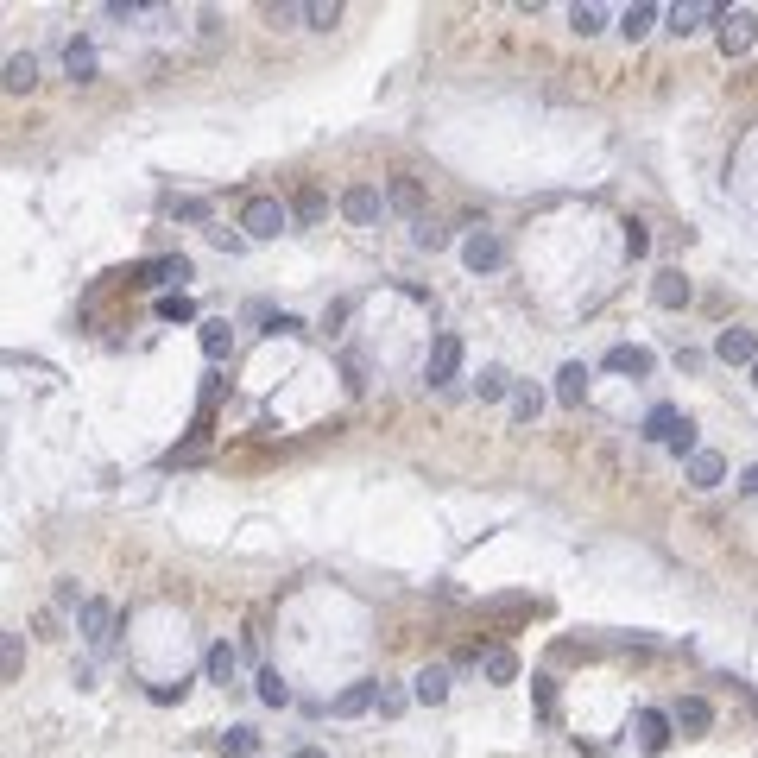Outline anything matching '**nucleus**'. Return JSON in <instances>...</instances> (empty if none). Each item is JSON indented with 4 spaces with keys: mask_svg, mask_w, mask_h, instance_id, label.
I'll list each match as a JSON object with an SVG mask.
<instances>
[{
    "mask_svg": "<svg viewBox=\"0 0 758 758\" xmlns=\"http://www.w3.org/2000/svg\"><path fill=\"white\" fill-rule=\"evenodd\" d=\"M676 430H683V411H676V405H657V411L645 417V436H651V443H670Z\"/></svg>",
    "mask_w": 758,
    "mask_h": 758,
    "instance_id": "22",
    "label": "nucleus"
},
{
    "mask_svg": "<svg viewBox=\"0 0 758 758\" xmlns=\"http://www.w3.org/2000/svg\"><path fill=\"white\" fill-rule=\"evenodd\" d=\"M323 209H329V203H323V190H304V196H297V215H304V222H316Z\"/></svg>",
    "mask_w": 758,
    "mask_h": 758,
    "instance_id": "37",
    "label": "nucleus"
},
{
    "mask_svg": "<svg viewBox=\"0 0 758 758\" xmlns=\"http://www.w3.org/2000/svg\"><path fill=\"white\" fill-rule=\"evenodd\" d=\"M228 348H234V329L228 323H203V354H209V361H222Z\"/></svg>",
    "mask_w": 758,
    "mask_h": 758,
    "instance_id": "30",
    "label": "nucleus"
},
{
    "mask_svg": "<svg viewBox=\"0 0 758 758\" xmlns=\"http://www.w3.org/2000/svg\"><path fill=\"white\" fill-rule=\"evenodd\" d=\"M651 26H657V7H651V0H638V7L620 13V38H626V45H638V38H645Z\"/></svg>",
    "mask_w": 758,
    "mask_h": 758,
    "instance_id": "21",
    "label": "nucleus"
},
{
    "mask_svg": "<svg viewBox=\"0 0 758 758\" xmlns=\"http://www.w3.org/2000/svg\"><path fill=\"white\" fill-rule=\"evenodd\" d=\"M19 676V632H7V683Z\"/></svg>",
    "mask_w": 758,
    "mask_h": 758,
    "instance_id": "40",
    "label": "nucleus"
},
{
    "mask_svg": "<svg viewBox=\"0 0 758 758\" xmlns=\"http://www.w3.org/2000/svg\"><path fill=\"white\" fill-rule=\"evenodd\" d=\"M215 746H222V758H259V733L253 727H228Z\"/></svg>",
    "mask_w": 758,
    "mask_h": 758,
    "instance_id": "23",
    "label": "nucleus"
},
{
    "mask_svg": "<svg viewBox=\"0 0 758 758\" xmlns=\"http://www.w3.org/2000/svg\"><path fill=\"white\" fill-rule=\"evenodd\" d=\"M259 702H266V708H285L291 702V683H285V676H278V670H259Z\"/></svg>",
    "mask_w": 758,
    "mask_h": 758,
    "instance_id": "26",
    "label": "nucleus"
},
{
    "mask_svg": "<svg viewBox=\"0 0 758 758\" xmlns=\"http://www.w3.org/2000/svg\"><path fill=\"white\" fill-rule=\"evenodd\" d=\"M241 228H247V241H278V234L291 228V209L278 203V196H253L241 209Z\"/></svg>",
    "mask_w": 758,
    "mask_h": 758,
    "instance_id": "1",
    "label": "nucleus"
},
{
    "mask_svg": "<svg viewBox=\"0 0 758 758\" xmlns=\"http://www.w3.org/2000/svg\"><path fill=\"white\" fill-rule=\"evenodd\" d=\"M76 626H83V638H89V645H108V638H114V607H108V601H83Z\"/></svg>",
    "mask_w": 758,
    "mask_h": 758,
    "instance_id": "10",
    "label": "nucleus"
},
{
    "mask_svg": "<svg viewBox=\"0 0 758 758\" xmlns=\"http://www.w3.org/2000/svg\"><path fill=\"white\" fill-rule=\"evenodd\" d=\"M51 601H57V607H76V613H83V601H76V582H57V594H51Z\"/></svg>",
    "mask_w": 758,
    "mask_h": 758,
    "instance_id": "38",
    "label": "nucleus"
},
{
    "mask_svg": "<svg viewBox=\"0 0 758 758\" xmlns=\"http://www.w3.org/2000/svg\"><path fill=\"white\" fill-rule=\"evenodd\" d=\"M714 354H721L727 367H746V373H752V361H758V335L733 323V329H721V335H714Z\"/></svg>",
    "mask_w": 758,
    "mask_h": 758,
    "instance_id": "5",
    "label": "nucleus"
},
{
    "mask_svg": "<svg viewBox=\"0 0 758 758\" xmlns=\"http://www.w3.org/2000/svg\"><path fill=\"white\" fill-rule=\"evenodd\" d=\"M569 26L582 32V38H594V32L607 26V7H594V0H575V7H569Z\"/></svg>",
    "mask_w": 758,
    "mask_h": 758,
    "instance_id": "24",
    "label": "nucleus"
},
{
    "mask_svg": "<svg viewBox=\"0 0 758 758\" xmlns=\"http://www.w3.org/2000/svg\"><path fill=\"white\" fill-rule=\"evenodd\" d=\"M367 708H379V676H361V683H348V689L329 702L335 721H354V714H367Z\"/></svg>",
    "mask_w": 758,
    "mask_h": 758,
    "instance_id": "6",
    "label": "nucleus"
},
{
    "mask_svg": "<svg viewBox=\"0 0 758 758\" xmlns=\"http://www.w3.org/2000/svg\"><path fill=\"white\" fill-rule=\"evenodd\" d=\"M474 392H481L487 405H493V398H512V373H506V367H481V379H474Z\"/></svg>",
    "mask_w": 758,
    "mask_h": 758,
    "instance_id": "25",
    "label": "nucleus"
},
{
    "mask_svg": "<svg viewBox=\"0 0 758 758\" xmlns=\"http://www.w3.org/2000/svg\"><path fill=\"white\" fill-rule=\"evenodd\" d=\"M721 481H727V462H721L714 449H695V455H689V487L708 493V487H721Z\"/></svg>",
    "mask_w": 758,
    "mask_h": 758,
    "instance_id": "14",
    "label": "nucleus"
},
{
    "mask_svg": "<svg viewBox=\"0 0 758 758\" xmlns=\"http://www.w3.org/2000/svg\"><path fill=\"white\" fill-rule=\"evenodd\" d=\"M714 38H721V51H727V57H746V51H752V38H758V13H752V7L721 13V32H714Z\"/></svg>",
    "mask_w": 758,
    "mask_h": 758,
    "instance_id": "3",
    "label": "nucleus"
},
{
    "mask_svg": "<svg viewBox=\"0 0 758 758\" xmlns=\"http://www.w3.org/2000/svg\"><path fill=\"white\" fill-rule=\"evenodd\" d=\"M462 259H468V272H500L506 266V247H500V234L474 228L468 241H462Z\"/></svg>",
    "mask_w": 758,
    "mask_h": 758,
    "instance_id": "4",
    "label": "nucleus"
},
{
    "mask_svg": "<svg viewBox=\"0 0 758 758\" xmlns=\"http://www.w3.org/2000/svg\"><path fill=\"white\" fill-rule=\"evenodd\" d=\"M64 70H70V83H89V76H95V45H89V38H70V45H64Z\"/></svg>",
    "mask_w": 758,
    "mask_h": 758,
    "instance_id": "20",
    "label": "nucleus"
},
{
    "mask_svg": "<svg viewBox=\"0 0 758 758\" xmlns=\"http://www.w3.org/2000/svg\"><path fill=\"white\" fill-rule=\"evenodd\" d=\"M417 247L436 253V247H449V228H430V222H417Z\"/></svg>",
    "mask_w": 758,
    "mask_h": 758,
    "instance_id": "36",
    "label": "nucleus"
},
{
    "mask_svg": "<svg viewBox=\"0 0 758 758\" xmlns=\"http://www.w3.org/2000/svg\"><path fill=\"white\" fill-rule=\"evenodd\" d=\"M455 367H462V335L443 329V335L430 342V354H424V379H430V386H449Z\"/></svg>",
    "mask_w": 758,
    "mask_h": 758,
    "instance_id": "2",
    "label": "nucleus"
},
{
    "mask_svg": "<svg viewBox=\"0 0 758 758\" xmlns=\"http://www.w3.org/2000/svg\"><path fill=\"white\" fill-rule=\"evenodd\" d=\"M0 83H7L13 95H26V89L38 83V57H32V51H13V57H7V76H0Z\"/></svg>",
    "mask_w": 758,
    "mask_h": 758,
    "instance_id": "19",
    "label": "nucleus"
},
{
    "mask_svg": "<svg viewBox=\"0 0 758 758\" xmlns=\"http://www.w3.org/2000/svg\"><path fill=\"white\" fill-rule=\"evenodd\" d=\"M537 411H544V392H537V386H512V417H518V424H531Z\"/></svg>",
    "mask_w": 758,
    "mask_h": 758,
    "instance_id": "29",
    "label": "nucleus"
},
{
    "mask_svg": "<svg viewBox=\"0 0 758 758\" xmlns=\"http://www.w3.org/2000/svg\"><path fill=\"white\" fill-rule=\"evenodd\" d=\"M708 19H721V7H714V0H683V7H670V32L689 38V32H702Z\"/></svg>",
    "mask_w": 758,
    "mask_h": 758,
    "instance_id": "9",
    "label": "nucleus"
},
{
    "mask_svg": "<svg viewBox=\"0 0 758 758\" xmlns=\"http://www.w3.org/2000/svg\"><path fill=\"white\" fill-rule=\"evenodd\" d=\"M184 689H190V683H152V702H177Z\"/></svg>",
    "mask_w": 758,
    "mask_h": 758,
    "instance_id": "39",
    "label": "nucleus"
},
{
    "mask_svg": "<svg viewBox=\"0 0 758 758\" xmlns=\"http://www.w3.org/2000/svg\"><path fill=\"white\" fill-rule=\"evenodd\" d=\"M638 746H645V752H664L670 746V714H657V708L638 714Z\"/></svg>",
    "mask_w": 758,
    "mask_h": 758,
    "instance_id": "18",
    "label": "nucleus"
},
{
    "mask_svg": "<svg viewBox=\"0 0 758 758\" xmlns=\"http://www.w3.org/2000/svg\"><path fill=\"white\" fill-rule=\"evenodd\" d=\"M297 758H329V752H316V746H297Z\"/></svg>",
    "mask_w": 758,
    "mask_h": 758,
    "instance_id": "42",
    "label": "nucleus"
},
{
    "mask_svg": "<svg viewBox=\"0 0 758 758\" xmlns=\"http://www.w3.org/2000/svg\"><path fill=\"white\" fill-rule=\"evenodd\" d=\"M379 209H386V196H379L373 184H354V190L342 196V215H348L354 228H373V222H379Z\"/></svg>",
    "mask_w": 758,
    "mask_h": 758,
    "instance_id": "8",
    "label": "nucleus"
},
{
    "mask_svg": "<svg viewBox=\"0 0 758 758\" xmlns=\"http://www.w3.org/2000/svg\"><path fill=\"white\" fill-rule=\"evenodd\" d=\"M657 361H651V348H607V373H632V379H645Z\"/></svg>",
    "mask_w": 758,
    "mask_h": 758,
    "instance_id": "17",
    "label": "nucleus"
},
{
    "mask_svg": "<svg viewBox=\"0 0 758 758\" xmlns=\"http://www.w3.org/2000/svg\"><path fill=\"white\" fill-rule=\"evenodd\" d=\"M740 493H758V462H752V468L740 474Z\"/></svg>",
    "mask_w": 758,
    "mask_h": 758,
    "instance_id": "41",
    "label": "nucleus"
},
{
    "mask_svg": "<svg viewBox=\"0 0 758 758\" xmlns=\"http://www.w3.org/2000/svg\"><path fill=\"white\" fill-rule=\"evenodd\" d=\"M664 449H670V455H695V449H702V443H695V424H689V417H683V430H676Z\"/></svg>",
    "mask_w": 758,
    "mask_h": 758,
    "instance_id": "35",
    "label": "nucleus"
},
{
    "mask_svg": "<svg viewBox=\"0 0 758 758\" xmlns=\"http://www.w3.org/2000/svg\"><path fill=\"white\" fill-rule=\"evenodd\" d=\"M752 386H758V361H752Z\"/></svg>",
    "mask_w": 758,
    "mask_h": 758,
    "instance_id": "43",
    "label": "nucleus"
},
{
    "mask_svg": "<svg viewBox=\"0 0 758 758\" xmlns=\"http://www.w3.org/2000/svg\"><path fill=\"white\" fill-rule=\"evenodd\" d=\"M411 695H417L424 708H436V702L449 695V670H443V664H424V670L411 676Z\"/></svg>",
    "mask_w": 758,
    "mask_h": 758,
    "instance_id": "15",
    "label": "nucleus"
},
{
    "mask_svg": "<svg viewBox=\"0 0 758 758\" xmlns=\"http://www.w3.org/2000/svg\"><path fill=\"white\" fill-rule=\"evenodd\" d=\"M670 727H683V733H708V727H714V708L702 702V695H683V702L670 708Z\"/></svg>",
    "mask_w": 758,
    "mask_h": 758,
    "instance_id": "11",
    "label": "nucleus"
},
{
    "mask_svg": "<svg viewBox=\"0 0 758 758\" xmlns=\"http://www.w3.org/2000/svg\"><path fill=\"white\" fill-rule=\"evenodd\" d=\"M234 670H241V651H234L228 638H222V645H209V657H203V676H209V683H234Z\"/></svg>",
    "mask_w": 758,
    "mask_h": 758,
    "instance_id": "16",
    "label": "nucleus"
},
{
    "mask_svg": "<svg viewBox=\"0 0 758 758\" xmlns=\"http://www.w3.org/2000/svg\"><path fill=\"white\" fill-rule=\"evenodd\" d=\"M626 253H632V259H645V253H651V234H645V222H626Z\"/></svg>",
    "mask_w": 758,
    "mask_h": 758,
    "instance_id": "34",
    "label": "nucleus"
},
{
    "mask_svg": "<svg viewBox=\"0 0 758 758\" xmlns=\"http://www.w3.org/2000/svg\"><path fill=\"white\" fill-rule=\"evenodd\" d=\"M651 304H657V310H683V304H689V278H683V272H657V278H651Z\"/></svg>",
    "mask_w": 758,
    "mask_h": 758,
    "instance_id": "12",
    "label": "nucleus"
},
{
    "mask_svg": "<svg viewBox=\"0 0 758 758\" xmlns=\"http://www.w3.org/2000/svg\"><path fill=\"white\" fill-rule=\"evenodd\" d=\"M582 398H588V367L582 361H569V367H556V405H582Z\"/></svg>",
    "mask_w": 758,
    "mask_h": 758,
    "instance_id": "13",
    "label": "nucleus"
},
{
    "mask_svg": "<svg viewBox=\"0 0 758 758\" xmlns=\"http://www.w3.org/2000/svg\"><path fill=\"white\" fill-rule=\"evenodd\" d=\"M386 203H392V209H405V215H417V209H424V184H417V177H398Z\"/></svg>",
    "mask_w": 758,
    "mask_h": 758,
    "instance_id": "27",
    "label": "nucleus"
},
{
    "mask_svg": "<svg viewBox=\"0 0 758 758\" xmlns=\"http://www.w3.org/2000/svg\"><path fill=\"white\" fill-rule=\"evenodd\" d=\"M481 670H487V683H518V657L512 651H487Z\"/></svg>",
    "mask_w": 758,
    "mask_h": 758,
    "instance_id": "28",
    "label": "nucleus"
},
{
    "mask_svg": "<svg viewBox=\"0 0 758 758\" xmlns=\"http://www.w3.org/2000/svg\"><path fill=\"white\" fill-rule=\"evenodd\" d=\"M184 278H190V259L184 253H171V259H152V266H139V285H158L171 297V285L184 291Z\"/></svg>",
    "mask_w": 758,
    "mask_h": 758,
    "instance_id": "7",
    "label": "nucleus"
},
{
    "mask_svg": "<svg viewBox=\"0 0 758 758\" xmlns=\"http://www.w3.org/2000/svg\"><path fill=\"white\" fill-rule=\"evenodd\" d=\"M304 19H310L316 32H329L335 19H342V7H335V0H310V7H304Z\"/></svg>",
    "mask_w": 758,
    "mask_h": 758,
    "instance_id": "33",
    "label": "nucleus"
},
{
    "mask_svg": "<svg viewBox=\"0 0 758 758\" xmlns=\"http://www.w3.org/2000/svg\"><path fill=\"white\" fill-rule=\"evenodd\" d=\"M411 702H417L411 689H398V683H379V714H405Z\"/></svg>",
    "mask_w": 758,
    "mask_h": 758,
    "instance_id": "32",
    "label": "nucleus"
},
{
    "mask_svg": "<svg viewBox=\"0 0 758 758\" xmlns=\"http://www.w3.org/2000/svg\"><path fill=\"white\" fill-rule=\"evenodd\" d=\"M158 316H165V323H196V304L184 291H171V297H158Z\"/></svg>",
    "mask_w": 758,
    "mask_h": 758,
    "instance_id": "31",
    "label": "nucleus"
}]
</instances>
